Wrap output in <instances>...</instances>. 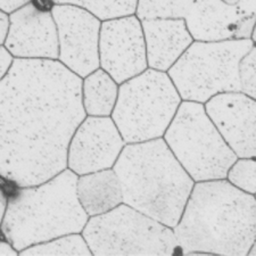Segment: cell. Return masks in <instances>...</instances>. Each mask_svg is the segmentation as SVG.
<instances>
[{
  "mask_svg": "<svg viewBox=\"0 0 256 256\" xmlns=\"http://www.w3.org/2000/svg\"><path fill=\"white\" fill-rule=\"evenodd\" d=\"M118 84L102 68L82 80V102L90 116H110L116 105Z\"/></svg>",
  "mask_w": 256,
  "mask_h": 256,
  "instance_id": "17",
  "label": "cell"
},
{
  "mask_svg": "<svg viewBox=\"0 0 256 256\" xmlns=\"http://www.w3.org/2000/svg\"><path fill=\"white\" fill-rule=\"evenodd\" d=\"M195 0H138L136 15L144 20L184 18Z\"/></svg>",
  "mask_w": 256,
  "mask_h": 256,
  "instance_id": "20",
  "label": "cell"
},
{
  "mask_svg": "<svg viewBox=\"0 0 256 256\" xmlns=\"http://www.w3.org/2000/svg\"><path fill=\"white\" fill-rule=\"evenodd\" d=\"M86 116L82 78L58 60L15 58L0 81V176L30 187L68 168Z\"/></svg>",
  "mask_w": 256,
  "mask_h": 256,
  "instance_id": "1",
  "label": "cell"
},
{
  "mask_svg": "<svg viewBox=\"0 0 256 256\" xmlns=\"http://www.w3.org/2000/svg\"><path fill=\"white\" fill-rule=\"evenodd\" d=\"M148 68L168 72L194 42L184 18L144 20Z\"/></svg>",
  "mask_w": 256,
  "mask_h": 256,
  "instance_id": "15",
  "label": "cell"
},
{
  "mask_svg": "<svg viewBox=\"0 0 256 256\" xmlns=\"http://www.w3.org/2000/svg\"><path fill=\"white\" fill-rule=\"evenodd\" d=\"M253 46L252 39L194 40L168 74L182 100L205 104L216 94L240 92L239 65Z\"/></svg>",
  "mask_w": 256,
  "mask_h": 256,
  "instance_id": "6",
  "label": "cell"
},
{
  "mask_svg": "<svg viewBox=\"0 0 256 256\" xmlns=\"http://www.w3.org/2000/svg\"><path fill=\"white\" fill-rule=\"evenodd\" d=\"M76 192L89 216L106 213L123 203L121 182L113 168L80 176Z\"/></svg>",
  "mask_w": 256,
  "mask_h": 256,
  "instance_id": "16",
  "label": "cell"
},
{
  "mask_svg": "<svg viewBox=\"0 0 256 256\" xmlns=\"http://www.w3.org/2000/svg\"><path fill=\"white\" fill-rule=\"evenodd\" d=\"M79 176L70 168L44 182L18 187L8 200L2 232L18 252L70 234H80L89 216L79 200Z\"/></svg>",
  "mask_w": 256,
  "mask_h": 256,
  "instance_id": "4",
  "label": "cell"
},
{
  "mask_svg": "<svg viewBox=\"0 0 256 256\" xmlns=\"http://www.w3.org/2000/svg\"><path fill=\"white\" fill-rule=\"evenodd\" d=\"M50 0H30L10 14L5 46L14 58L58 60L57 26Z\"/></svg>",
  "mask_w": 256,
  "mask_h": 256,
  "instance_id": "11",
  "label": "cell"
},
{
  "mask_svg": "<svg viewBox=\"0 0 256 256\" xmlns=\"http://www.w3.org/2000/svg\"><path fill=\"white\" fill-rule=\"evenodd\" d=\"M30 0H0V10H2L6 13L10 14L20 8V6L26 5Z\"/></svg>",
  "mask_w": 256,
  "mask_h": 256,
  "instance_id": "25",
  "label": "cell"
},
{
  "mask_svg": "<svg viewBox=\"0 0 256 256\" xmlns=\"http://www.w3.org/2000/svg\"><path fill=\"white\" fill-rule=\"evenodd\" d=\"M231 184L250 195H256V158H237L226 176Z\"/></svg>",
  "mask_w": 256,
  "mask_h": 256,
  "instance_id": "21",
  "label": "cell"
},
{
  "mask_svg": "<svg viewBox=\"0 0 256 256\" xmlns=\"http://www.w3.org/2000/svg\"><path fill=\"white\" fill-rule=\"evenodd\" d=\"M255 197H256V195H255ZM248 255H256V242H254V245H253V247H252V250H250Z\"/></svg>",
  "mask_w": 256,
  "mask_h": 256,
  "instance_id": "29",
  "label": "cell"
},
{
  "mask_svg": "<svg viewBox=\"0 0 256 256\" xmlns=\"http://www.w3.org/2000/svg\"><path fill=\"white\" fill-rule=\"evenodd\" d=\"M173 230L184 255H248L256 242V197L228 179L195 182Z\"/></svg>",
  "mask_w": 256,
  "mask_h": 256,
  "instance_id": "2",
  "label": "cell"
},
{
  "mask_svg": "<svg viewBox=\"0 0 256 256\" xmlns=\"http://www.w3.org/2000/svg\"><path fill=\"white\" fill-rule=\"evenodd\" d=\"M92 255H172L174 230L124 203L92 216L82 230Z\"/></svg>",
  "mask_w": 256,
  "mask_h": 256,
  "instance_id": "8",
  "label": "cell"
},
{
  "mask_svg": "<svg viewBox=\"0 0 256 256\" xmlns=\"http://www.w3.org/2000/svg\"><path fill=\"white\" fill-rule=\"evenodd\" d=\"M7 206H8V198L6 196L5 192L0 186V229L2 226L4 218H5L6 212H7Z\"/></svg>",
  "mask_w": 256,
  "mask_h": 256,
  "instance_id": "26",
  "label": "cell"
},
{
  "mask_svg": "<svg viewBox=\"0 0 256 256\" xmlns=\"http://www.w3.org/2000/svg\"><path fill=\"white\" fill-rule=\"evenodd\" d=\"M18 252L16 250L13 245L10 242L5 240H0V255H10V256H15L18 255Z\"/></svg>",
  "mask_w": 256,
  "mask_h": 256,
  "instance_id": "27",
  "label": "cell"
},
{
  "mask_svg": "<svg viewBox=\"0 0 256 256\" xmlns=\"http://www.w3.org/2000/svg\"><path fill=\"white\" fill-rule=\"evenodd\" d=\"M240 92L256 100V44L244 56L239 65Z\"/></svg>",
  "mask_w": 256,
  "mask_h": 256,
  "instance_id": "22",
  "label": "cell"
},
{
  "mask_svg": "<svg viewBox=\"0 0 256 256\" xmlns=\"http://www.w3.org/2000/svg\"><path fill=\"white\" fill-rule=\"evenodd\" d=\"M99 63L118 84L148 68L142 22L137 15L102 20Z\"/></svg>",
  "mask_w": 256,
  "mask_h": 256,
  "instance_id": "10",
  "label": "cell"
},
{
  "mask_svg": "<svg viewBox=\"0 0 256 256\" xmlns=\"http://www.w3.org/2000/svg\"><path fill=\"white\" fill-rule=\"evenodd\" d=\"M182 98L168 72L148 68L120 84L110 116L126 144L162 138Z\"/></svg>",
  "mask_w": 256,
  "mask_h": 256,
  "instance_id": "5",
  "label": "cell"
},
{
  "mask_svg": "<svg viewBox=\"0 0 256 256\" xmlns=\"http://www.w3.org/2000/svg\"><path fill=\"white\" fill-rule=\"evenodd\" d=\"M54 5H73L89 10L100 20L134 15L138 0H50Z\"/></svg>",
  "mask_w": 256,
  "mask_h": 256,
  "instance_id": "18",
  "label": "cell"
},
{
  "mask_svg": "<svg viewBox=\"0 0 256 256\" xmlns=\"http://www.w3.org/2000/svg\"><path fill=\"white\" fill-rule=\"evenodd\" d=\"M205 110L239 158H256V100L242 92H224L205 102Z\"/></svg>",
  "mask_w": 256,
  "mask_h": 256,
  "instance_id": "14",
  "label": "cell"
},
{
  "mask_svg": "<svg viewBox=\"0 0 256 256\" xmlns=\"http://www.w3.org/2000/svg\"><path fill=\"white\" fill-rule=\"evenodd\" d=\"M14 60V56L12 55L10 50L4 44H0V81L6 76V74L13 65Z\"/></svg>",
  "mask_w": 256,
  "mask_h": 256,
  "instance_id": "23",
  "label": "cell"
},
{
  "mask_svg": "<svg viewBox=\"0 0 256 256\" xmlns=\"http://www.w3.org/2000/svg\"><path fill=\"white\" fill-rule=\"evenodd\" d=\"M10 28V14L0 10V44H4Z\"/></svg>",
  "mask_w": 256,
  "mask_h": 256,
  "instance_id": "24",
  "label": "cell"
},
{
  "mask_svg": "<svg viewBox=\"0 0 256 256\" xmlns=\"http://www.w3.org/2000/svg\"><path fill=\"white\" fill-rule=\"evenodd\" d=\"M20 255H92L80 234H70L28 247Z\"/></svg>",
  "mask_w": 256,
  "mask_h": 256,
  "instance_id": "19",
  "label": "cell"
},
{
  "mask_svg": "<svg viewBox=\"0 0 256 256\" xmlns=\"http://www.w3.org/2000/svg\"><path fill=\"white\" fill-rule=\"evenodd\" d=\"M113 168L121 182L123 203L174 228L195 181L163 138L126 144Z\"/></svg>",
  "mask_w": 256,
  "mask_h": 256,
  "instance_id": "3",
  "label": "cell"
},
{
  "mask_svg": "<svg viewBox=\"0 0 256 256\" xmlns=\"http://www.w3.org/2000/svg\"><path fill=\"white\" fill-rule=\"evenodd\" d=\"M252 41H253L254 44H256V23L254 26V28H253V33H252V36H250Z\"/></svg>",
  "mask_w": 256,
  "mask_h": 256,
  "instance_id": "28",
  "label": "cell"
},
{
  "mask_svg": "<svg viewBox=\"0 0 256 256\" xmlns=\"http://www.w3.org/2000/svg\"><path fill=\"white\" fill-rule=\"evenodd\" d=\"M163 139L195 182L226 179L238 158L200 102H181Z\"/></svg>",
  "mask_w": 256,
  "mask_h": 256,
  "instance_id": "7",
  "label": "cell"
},
{
  "mask_svg": "<svg viewBox=\"0 0 256 256\" xmlns=\"http://www.w3.org/2000/svg\"><path fill=\"white\" fill-rule=\"evenodd\" d=\"M184 20L194 40L250 39L256 0H195Z\"/></svg>",
  "mask_w": 256,
  "mask_h": 256,
  "instance_id": "12",
  "label": "cell"
},
{
  "mask_svg": "<svg viewBox=\"0 0 256 256\" xmlns=\"http://www.w3.org/2000/svg\"><path fill=\"white\" fill-rule=\"evenodd\" d=\"M52 13L58 33V60L84 79L100 68L102 20L84 8L73 5H54Z\"/></svg>",
  "mask_w": 256,
  "mask_h": 256,
  "instance_id": "9",
  "label": "cell"
},
{
  "mask_svg": "<svg viewBox=\"0 0 256 256\" xmlns=\"http://www.w3.org/2000/svg\"><path fill=\"white\" fill-rule=\"evenodd\" d=\"M112 116H86L68 144V168L78 176L112 168L126 146Z\"/></svg>",
  "mask_w": 256,
  "mask_h": 256,
  "instance_id": "13",
  "label": "cell"
}]
</instances>
